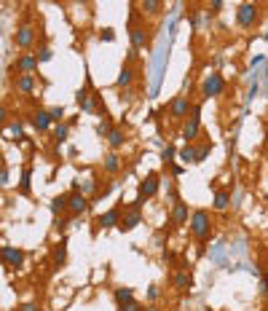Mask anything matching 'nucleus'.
Returning <instances> with one entry per match:
<instances>
[{
	"instance_id": "2f4dec72",
	"label": "nucleus",
	"mask_w": 268,
	"mask_h": 311,
	"mask_svg": "<svg viewBox=\"0 0 268 311\" xmlns=\"http://www.w3.org/2000/svg\"><path fill=\"white\" fill-rule=\"evenodd\" d=\"M49 113H51V118H54V124H62V118H64V108H62V105L49 108Z\"/></svg>"
},
{
	"instance_id": "58836bf2",
	"label": "nucleus",
	"mask_w": 268,
	"mask_h": 311,
	"mask_svg": "<svg viewBox=\"0 0 268 311\" xmlns=\"http://www.w3.org/2000/svg\"><path fill=\"white\" fill-rule=\"evenodd\" d=\"M220 11H223V3H220V0H212V3H209V14H220Z\"/></svg>"
},
{
	"instance_id": "a19ab883",
	"label": "nucleus",
	"mask_w": 268,
	"mask_h": 311,
	"mask_svg": "<svg viewBox=\"0 0 268 311\" xmlns=\"http://www.w3.org/2000/svg\"><path fill=\"white\" fill-rule=\"evenodd\" d=\"M148 298H150V301L159 298V287H156V284H150V287H148Z\"/></svg>"
},
{
	"instance_id": "473e14b6",
	"label": "nucleus",
	"mask_w": 268,
	"mask_h": 311,
	"mask_svg": "<svg viewBox=\"0 0 268 311\" xmlns=\"http://www.w3.org/2000/svg\"><path fill=\"white\" fill-rule=\"evenodd\" d=\"M11 134H16L19 140H24V124L22 121H14V124H11Z\"/></svg>"
},
{
	"instance_id": "423d86ee",
	"label": "nucleus",
	"mask_w": 268,
	"mask_h": 311,
	"mask_svg": "<svg viewBox=\"0 0 268 311\" xmlns=\"http://www.w3.org/2000/svg\"><path fill=\"white\" fill-rule=\"evenodd\" d=\"M193 108L196 105L188 97H174L169 102V118L172 121H182V118H188V113H193Z\"/></svg>"
},
{
	"instance_id": "4be33fe9",
	"label": "nucleus",
	"mask_w": 268,
	"mask_h": 311,
	"mask_svg": "<svg viewBox=\"0 0 268 311\" xmlns=\"http://www.w3.org/2000/svg\"><path fill=\"white\" fill-rule=\"evenodd\" d=\"M49 209H51V215H64V212H70V207H67V193H59L54 198V201L49 204Z\"/></svg>"
},
{
	"instance_id": "0eeeda50",
	"label": "nucleus",
	"mask_w": 268,
	"mask_h": 311,
	"mask_svg": "<svg viewBox=\"0 0 268 311\" xmlns=\"http://www.w3.org/2000/svg\"><path fill=\"white\" fill-rule=\"evenodd\" d=\"M199 131H201V108L196 105L193 113H191V118H188L185 126H182V140H185L188 145H193V140L199 137Z\"/></svg>"
},
{
	"instance_id": "f3484780",
	"label": "nucleus",
	"mask_w": 268,
	"mask_h": 311,
	"mask_svg": "<svg viewBox=\"0 0 268 311\" xmlns=\"http://www.w3.org/2000/svg\"><path fill=\"white\" fill-rule=\"evenodd\" d=\"M51 263H54L56 268H62L64 263H67V242H56L54 247H51Z\"/></svg>"
},
{
	"instance_id": "f704fd0d",
	"label": "nucleus",
	"mask_w": 268,
	"mask_h": 311,
	"mask_svg": "<svg viewBox=\"0 0 268 311\" xmlns=\"http://www.w3.org/2000/svg\"><path fill=\"white\" fill-rule=\"evenodd\" d=\"M51 57H54V51H51L49 46H41V51H38V59H41V62H49Z\"/></svg>"
},
{
	"instance_id": "c85d7f7f",
	"label": "nucleus",
	"mask_w": 268,
	"mask_h": 311,
	"mask_svg": "<svg viewBox=\"0 0 268 311\" xmlns=\"http://www.w3.org/2000/svg\"><path fill=\"white\" fill-rule=\"evenodd\" d=\"M110 131H113V124H110V118H102V124H97V134H100L102 140H107Z\"/></svg>"
},
{
	"instance_id": "c03bdc74",
	"label": "nucleus",
	"mask_w": 268,
	"mask_h": 311,
	"mask_svg": "<svg viewBox=\"0 0 268 311\" xmlns=\"http://www.w3.org/2000/svg\"><path fill=\"white\" fill-rule=\"evenodd\" d=\"M102 38H105V41H113L115 35H113V30H102Z\"/></svg>"
},
{
	"instance_id": "a878e982",
	"label": "nucleus",
	"mask_w": 268,
	"mask_h": 311,
	"mask_svg": "<svg viewBox=\"0 0 268 311\" xmlns=\"http://www.w3.org/2000/svg\"><path fill=\"white\" fill-rule=\"evenodd\" d=\"M30 177H32V169L24 167L22 169V183H19V193L22 196H30Z\"/></svg>"
},
{
	"instance_id": "39448f33",
	"label": "nucleus",
	"mask_w": 268,
	"mask_h": 311,
	"mask_svg": "<svg viewBox=\"0 0 268 311\" xmlns=\"http://www.w3.org/2000/svg\"><path fill=\"white\" fill-rule=\"evenodd\" d=\"M223 91H225V78L220 75V72H212V75H207L204 83H201V94H204L207 99L220 97Z\"/></svg>"
},
{
	"instance_id": "37998d69",
	"label": "nucleus",
	"mask_w": 268,
	"mask_h": 311,
	"mask_svg": "<svg viewBox=\"0 0 268 311\" xmlns=\"http://www.w3.org/2000/svg\"><path fill=\"white\" fill-rule=\"evenodd\" d=\"M132 97H134V94H132V91H129V89H126V91H121V102H129V99H132Z\"/></svg>"
},
{
	"instance_id": "393cba45",
	"label": "nucleus",
	"mask_w": 268,
	"mask_h": 311,
	"mask_svg": "<svg viewBox=\"0 0 268 311\" xmlns=\"http://www.w3.org/2000/svg\"><path fill=\"white\" fill-rule=\"evenodd\" d=\"M140 8H142V14L156 16V14H161V11H164V3H161V0H142Z\"/></svg>"
},
{
	"instance_id": "5701e85b",
	"label": "nucleus",
	"mask_w": 268,
	"mask_h": 311,
	"mask_svg": "<svg viewBox=\"0 0 268 311\" xmlns=\"http://www.w3.org/2000/svg\"><path fill=\"white\" fill-rule=\"evenodd\" d=\"M113 298H115V303H118V306H126V303L134 301V290H132V287H118V290L113 293Z\"/></svg>"
},
{
	"instance_id": "4c0bfd02",
	"label": "nucleus",
	"mask_w": 268,
	"mask_h": 311,
	"mask_svg": "<svg viewBox=\"0 0 268 311\" xmlns=\"http://www.w3.org/2000/svg\"><path fill=\"white\" fill-rule=\"evenodd\" d=\"M118 311H145V309H142L137 301H132V303H126V306H118Z\"/></svg>"
},
{
	"instance_id": "c756f323",
	"label": "nucleus",
	"mask_w": 268,
	"mask_h": 311,
	"mask_svg": "<svg viewBox=\"0 0 268 311\" xmlns=\"http://www.w3.org/2000/svg\"><path fill=\"white\" fill-rule=\"evenodd\" d=\"M174 156H177V148H174V145H166L164 153H161V161H164L166 167H172V164H174Z\"/></svg>"
},
{
	"instance_id": "6e6552de",
	"label": "nucleus",
	"mask_w": 268,
	"mask_h": 311,
	"mask_svg": "<svg viewBox=\"0 0 268 311\" xmlns=\"http://www.w3.org/2000/svg\"><path fill=\"white\" fill-rule=\"evenodd\" d=\"M121 215H123L121 207H113V209H107L105 215H100V217L94 220V234H97L100 228H105V231H107V228H118V226H121Z\"/></svg>"
},
{
	"instance_id": "49530a36",
	"label": "nucleus",
	"mask_w": 268,
	"mask_h": 311,
	"mask_svg": "<svg viewBox=\"0 0 268 311\" xmlns=\"http://www.w3.org/2000/svg\"><path fill=\"white\" fill-rule=\"evenodd\" d=\"M263 311H268V306H266V309H263Z\"/></svg>"
},
{
	"instance_id": "a211bd4d",
	"label": "nucleus",
	"mask_w": 268,
	"mask_h": 311,
	"mask_svg": "<svg viewBox=\"0 0 268 311\" xmlns=\"http://www.w3.org/2000/svg\"><path fill=\"white\" fill-rule=\"evenodd\" d=\"M102 169L107 172V175H118V172L123 169V161H121V156L115 153V150H110V153L105 156V161H102Z\"/></svg>"
},
{
	"instance_id": "79ce46f5",
	"label": "nucleus",
	"mask_w": 268,
	"mask_h": 311,
	"mask_svg": "<svg viewBox=\"0 0 268 311\" xmlns=\"http://www.w3.org/2000/svg\"><path fill=\"white\" fill-rule=\"evenodd\" d=\"M182 172H185V167H182V164H172V175H182Z\"/></svg>"
},
{
	"instance_id": "412c9836",
	"label": "nucleus",
	"mask_w": 268,
	"mask_h": 311,
	"mask_svg": "<svg viewBox=\"0 0 268 311\" xmlns=\"http://www.w3.org/2000/svg\"><path fill=\"white\" fill-rule=\"evenodd\" d=\"M132 83H134V70L129 67V64H123L121 72H118V78H115V86H118V89H129Z\"/></svg>"
},
{
	"instance_id": "7ed1b4c3",
	"label": "nucleus",
	"mask_w": 268,
	"mask_h": 311,
	"mask_svg": "<svg viewBox=\"0 0 268 311\" xmlns=\"http://www.w3.org/2000/svg\"><path fill=\"white\" fill-rule=\"evenodd\" d=\"M258 19H260V5H255V3H241L239 5L236 24L241 30H252L255 24H258Z\"/></svg>"
},
{
	"instance_id": "f03ea898",
	"label": "nucleus",
	"mask_w": 268,
	"mask_h": 311,
	"mask_svg": "<svg viewBox=\"0 0 268 311\" xmlns=\"http://www.w3.org/2000/svg\"><path fill=\"white\" fill-rule=\"evenodd\" d=\"M142 223V201L140 198H134L129 207H123V215H121V231L123 234H129V231H134L137 226Z\"/></svg>"
},
{
	"instance_id": "2eb2a0df",
	"label": "nucleus",
	"mask_w": 268,
	"mask_h": 311,
	"mask_svg": "<svg viewBox=\"0 0 268 311\" xmlns=\"http://www.w3.org/2000/svg\"><path fill=\"white\" fill-rule=\"evenodd\" d=\"M172 284H174V290L185 293V290L193 284V276H191V271H188V268H177V271L172 274Z\"/></svg>"
},
{
	"instance_id": "ea45409f",
	"label": "nucleus",
	"mask_w": 268,
	"mask_h": 311,
	"mask_svg": "<svg viewBox=\"0 0 268 311\" xmlns=\"http://www.w3.org/2000/svg\"><path fill=\"white\" fill-rule=\"evenodd\" d=\"M0 183H3V185H8V167H5V164L0 167Z\"/></svg>"
},
{
	"instance_id": "ddd939ff",
	"label": "nucleus",
	"mask_w": 268,
	"mask_h": 311,
	"mask_svg": "<svg viewBox=\"0 0 268 311\" xmlns=\"http://www.w3.org/2000/svg\"><path fill=\"white\" fill-rule=\"evenodd\" d=\"M129 41H132V49L134 51H140V49H145L148 46V35H145V27H140V24L134 22H129Z\"/></svg>"
},
{
	"instance_id": "aec40b11",
	"label": "nucleus",
	"mask_w": 268,
	"mask_h": 311,
	"mask_svg": "<svg viewBox=\"0 0 268 311\" xmlns=\"http://www.w3.org/2000/svg\"><path fill=\"white\" fill-rule=\"evenodd\" d=\"M107 145L118 153L123 145H126V131H123L121 126H113V131H110V137H107Z\"/></svg>"
},
{
	"instance_id": "20e7f679",
	"label": "nucleus",
	"mask_w": 268,
	"mask_h": 311,
	"mask_svg": "<svg viewBox=\"0 0 268 311\" xmlns=\"http://www.w3.org/2000/svg\"><path fill=\"white\" fill-rule=\"evenodd\" d=\"M159 188H161V175H159V172H150L145 180L137 185V198L145 204L148 198H153L156 193H159Z\"/></svg>"
},
{
	"instance_id": "dca6fc26",
	"label": "nucleus",
	"mask_w": 268,
	"mask_h": 311,
	"mask_svg": "<svg viewBox=\"0 0 268 311\" xmlns=\"http://www.w3.org/2000/svg\"><path fill=\"white\" fill-rule=\"evenodd\" d=\"M188 212H191V209H188V204L182 201H174L172 204V226H185L188 223Z\"/></svg>"
},
{
	"instance_id": "7c9ffc66",
	"label": "nucleus",
	"mask_w": 268,
	"mask_h": 311,
	"mask_svg": "<svg viewBox=\"0 0 268 311\" xmlns=\"http://www.w3.org/2000/svg\"><path fill=\"white\" fill-rule=\"evenodd\" d=\"M209 150H212V142H204L201 148H196V164H201V161H207V156H209Z\"/></svg>"
},
{
	"instance_id": "a18cd8bd",
	"label": "nucleus",
	"mask_w": 268,
	"mask_h": 311,
	"mask_svg": "<svg viewBox=\"0 0 268 311\" xmlns=\"http://www.w3.org/2000/svg\"><path fill=\"white\" fill-rule=\"evenodd\" d=\"M145 311H161V309H159V306H148Z\"/></svg>"
},
{
	"instance_id": "4468645a",
	"label": "nucleus",
	"mask_w": 268,
	"mask_h": 311,
	"mask_svg": "<svg viewBox=\"0 0 268 311\" xmlns=\"http://www.w3.org/2000/svg\"><path fill=\"white\" fill-rule=\"evenodd\" d=\"M32 41H35V27H32V24H22V27L14 32V43H16V49H30Z\"/></svg>"
},
{
	"instance_id": "f8f14e48",
	"label": "nucleus",
	"mask_w": 268,
	"mask_h": 311,
	"mask_svg": "<svg viewBox=\"0 0 268 311\" xmlns=\"http://www.w3.org/2000/svg\"><path fill=\"white\" fill-rule=\"evenodd\" d=\"M67 207H70V215H83L89 209V196H83L81 190H78V193H73V190H70L67 193Z\"/></svg>"
},
{
	"instance_id": "e433bc0d",
	"label": "nucleus",
	"mask_w": 268,
	"mask_h": 311,
	"mask_svg": "<svg viewBox=\"0 0 268 311\" xmlns=\"http://www.w3.org/2000/svg\"><path fill=\"white\" fill-rule=\"evenodd\" d=\"M113 185H115V183H105V185H100V190H97V198L107 196V193H110V190H113Z\"/></svg>"
},
{
	"instance_id": "c9c22d12",
	"label": "nucleus",
	"mask_w": 268,
	"mask_h": 311,
	"mask_svg": "<svg viewBox=\"0 0 268 311\" xmlns=\"http://www.w3.org/2000/svg\"><path fill=\"white\" fill-rule=\"evenodd\" d=\"M16 311H41V306H38V301H30V303H22Z\"/></svg>"
},
{
	"instance_id": "9b49d317",
	"label": "nucleus",
	"mask_w": 268,
	"mask_h": 311,
	"mask_svg": "<svg viewBox=\"0 0 268 311\" xmlns=\"http://www.w3.org/2000/svg\"><path fill=\"white\" fill-rule=\"evenodd\" d=\"M0 255H3V263H5L8 268H22V263H24V249L8 247V244H5V247L0 249Z\"/></svg>"
},
{
	"instance_id": "9d476101",
	"label": "nucleus",
	"mask_w": 268,
	"mask_h": 311,
	"mask_svg": "<svg viewBox=\"0 0 268 311\" xmlns=\"http://www.w3.org/2000/svg\"><path fill=\"white\" fill-rule=\"evenodd\" d=\"M27 121H30V126L38 129V131H49L51 126H54V118H51V113H49V110H43V108L32 110V113L27 116Z\"/></svg>"
},
{
	"instance_id": "bb28decb",
	"label": "nucleus",
	"mask_w": 268,
	"mask_h": 311,
	"mask_svg": "<svg viewBox=\"0 0 268 311\" xmlns=\"http://www.w3.org/2000/svg\"><path fill=\"white\" fill-rule=\"evenodd\" d=\"M177 156H180L182 164H196V148H193V145H185Z\"/></svg>"
},
{
	"instance_id": "f257e3e1",
	"label": "nucleus",
	"mask_w": 268,
	"mask_h": 311,
	"mask_svg": "<svg viewBox=\"0 0 268 311\" xmlns=\"http://www.w3.org/2000/svg\"><path fill=\"white\" fill-rule=\"evenodd\" d=\"M191 234L199 242L209 239V234H212V215H209L207 209H196V212H191Z\"/></svg>"
},
{
	"instance_id": "6ab92c4d",
	"label": "nucleus",
	"mask_w": 268,
	"mask_h": 311,
	"mask_svg": "<svg viewBox=\"0 0 268 311\" xmlns=\"http://www.w3.org/2000/svg\"><path fill=\"white\" fill-rule=\"evenodd\" d=\"M14 89L22 91V94H32V91H35V75H16Z\"/></svg>"
},
{
	"instance_id": "b1692460",
	"label": "nucleus",
	"mask_w": 268,
	"mask_h": 311,
	"mask_svg": "<svg viewBox=\"0 0 268 311\" xmlns=\"http://www.w3.org/2000/svg\"><path fill=\"white\" fill-rule=\"evenodd\" d=\"M228 204H231V190H217V193H214V204H212V207L217 209V212H225Z\"/></svg>"
},
{
	"instance_id": "1a4fd4ad",
	"label": "nucleus",
	"mask_w": 268,
	"mask_h": 311,
	"mask_svg": "<svg viewBox=\"0 0 268 311\" xmlns=\"http://www.w3.org/2000/svg\"><path fill=\"white\" fill-rule=\"evenodd\" d=\"M38 54H19L16 57V62L11 64V70H16L19 75H32V72L38 70Z\"/></svg>"
},
{
	"instance_id": "72a5a7b5",
	"label": "nucleus",
	"mask_w": 268,
	"mask_h": 311,
	"mask_svg": "<svg viewBox=\"0 0 268 311\" xmlns=\"http://www.w3.org/2000/svg\"><path fill=\"white\" fill-rule=\"evenodd\" d=\"M73 217H75V215H70V212H67V217H56V223H54L56 231H64V228L70 226V220H73Z\"/></svg>"
},
{
	"instance_id": "cd10ccee",
	"label": "nucleus",
	"mask_w": 268,
	"mask_h": 311,
	"mask_svg": "<svg viewBox=\"0 0 268 311\" xmlns=\"http://www.w3.org/2000/svg\"><path fill=\"white\" fill-rule=\"evenodd\" d=\"M67 137H70V124H56V129H54V140L62 145L64 140H67Z\"/></svg>"
}]
</instances>
